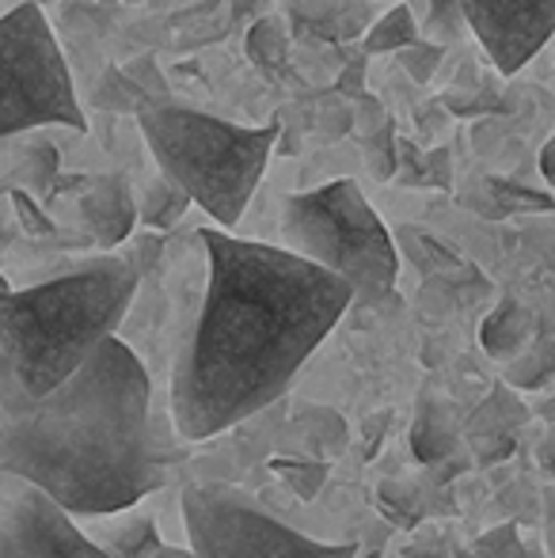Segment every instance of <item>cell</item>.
<instances>
[{"label":"cell","mask_w":555,"mask_h":558,"mask_svg":"<svg viewBox=\"0 0 555 558\" xmlns=\"http://www.w3.org/2000/svg\"><path fill=\"white\" fill-rule=\"evenodd\" d=\"M122 73L134 81V88L141 96L148 99V104H171V92H168V81H164L160 65H156V58H134L122 65Z\"/></svg>","instance_id":"25"},{"label":"cell","mask_w":555,"mask_h":558,"mask_svg":"<svg viewBox=\"0 0 555 558\" xmlns=\"http://www.w3.org/2000/svg\"><path fill=\"white\" fill-rule=\"evenodd\" d=\"M0 558H107V551L76 529L65 509L20 483L0 509Z\"/></svg>","instance_id":"9"},{"label":"cell","mask_w":555,"mask_h":558,"mask_svg":"<svg viewBox=\"0 0 555 558\" xmlns=\"http://www.w3.org/2000/svg\"><path fill=\"white\" fill-rule=\"evenodd\" d=\"M541 175L555 186V133H552V141L544 145V153H541Z\"/></svg>","instance_id":"31"},{"label":"cell","mask_w":555,"mask_h":558,"mask_svg":"<svg viewBox=\"0 0 555 558\" xmlns=\"http://www.w3.org/2000/svg\"><path fill=\"white\" fill-rule=\"evenodd\" d=\"M137 286L141 270L126 255H99L31 289H12L0 278V350L15 380L31 396L73 380L114 338Z\"/></svg>","instance_id":"3"},{"label":"cell","mask_w":555,"mask_h":558,"mask_svg":"<svg viewBox=\"0 0 555 558\" xmlns=\"http://www.w3.org/2000/svg\"><path fill=\"white\" fill-rule=\"evenodd\" d=\"M38 8H46V4H58V0H35Z\"/></svg>","instance_id":"37"},{"label":"cell","mask_w":555,"mask_h":558,"mask_svg":"<svg viewBox=\"0 0 555 558\" xmlns=\"http://www.w3.org/2000/svg\"><path fill=\"white\" fill-rule=\"evenodd\" d=\"M419 38L422 35H419L415 12H411L408 4H393L377 23H370V31H365V38H362V53L365 58H370V53H400V50H408V46H415Z\"/></svg>","instance_id":"14"},{"label":"cell","mask_w":555,"mask_h":558,"mask_svg":"<svg viewBox=\"0 0 555 558\" xmlns=\"http://www.w3.org/2000/svg\"><path fill=\"white\" fill-rule=\"evenodd\" d=\"M533 338H536L533 312L521 301H514V296H503V301L495 304V312H491L480 327V345L495 361H506V365H510L518 353H526L529 345H533Z\"/></svg>","instance_id":"11"},{"label":"cell","mask_w":555,"mask_h":558,"mask_svg":"<svg viewBox=\"0 0 555 558\" xmlns=\"http://www.w3.org/2000/svg\"><path fill=\"white\" fill-rule=\"evenodd\" d=\"M464 23L503 76H514L555 35V0H460Z\"/></svg>","instance_id":"8"},{"label":"cell","mask_w":555,"mask_h":558,"mask_svg":"<svg viewBox=\"0 0 555 558\" xmlns=\"http://www.w3.org/2000/svg\"><path fill=\"white\" fill-rule=\"evenodd\" d=\"M244 50H248V61H252L255 69H263V73H275V69L286 65V53H289L286 27H281L275 15L252 23V31H248V38H244Z\"/></svg>","instance_id":"17"},{"label":"cell","mask_w":555,"mask_h":558,"mask_svg":"<svg viewBox=\"0 0 555 558\" xmlns=\"http://www.w3.org/2000/svg\"><path fill=\"white\" fill-rule=\"evenodd\" d=\"M183 524L194 558H354V544H319L289 529L248 490L198 483L183 494Z\"/></svg>","instance_id":"7"},{"label":"cell","mask_w":555,"mask_h":558,"mask_svg":"<svg viewBox=\"0 0 555 558\" xmlns=\"http://www.w3.org/2000/svg\"><path fill=\"white\" fill-rule=\"evenodd\" d=\"M153 558H194V551H183V547H164L160 544V551H156Z\"/></svg>","instance_id":"34"},{"label":"cell","mask_w":555,"mask_h":558,"mask_svg":"<svg viewBox=\"0 0 555 558\" xmlns=\"http://www.w3.org/2000/svg\"><path fill=\"white\" fill-rule=\"evenodd\" d=\"M552 376H555V338H533V345L506 365V384H514L521 391L544 388Z\"/></svg>","instance_id":"15"},{"label":"cell","mask_w":555,"mask_h":558,"mask_svg":"<svg viewBox=\"0 0 555 558\" xmlns=\"http://www.w3.org/2000/svg\"><path fill=\"white\" fill-rule=\"evenodd\" d=\"M396 125L381 122L377 130L365 137V163L377 179H393L396 175Z\"/></svg>","instance_id":"24"},{"label":"cell","mask_w":555,"mask_h":558,"mask_svg":"<svg viewBox=\"0 0 555 558\" xmlns=\"http://www.w3.org/2000/svg\"><path fill=\"white\" fill-rule=\"evenodd\" d=\"M186 194L179 191V186H171L168 179H156V183H148L145 198H141L137 206V221L145 228H156V232H164V228H171L179 221V217L186 214Z\"/></svg>","instance_id":"18"},{"label":"cell","mask_w":555,"mask_h":558,"mask_svg":"<svg viewBox=\"0 0 555 558\" xmlns=\"http://www.w3.org/2000/svg\"><path fill=\"white\" fill-rule=\"evenodd\" d=\"M81 217H84V228L96 235L99 247H119L134 235V225H137V202H134V191L122 175H96L92 183H84V194H81Z\"/></svg>","instance_id":"10"},{"label":"cell","mask_w":555,"mask_h":558,"mask_svg":"<svg viewBox=\"0 0 555 558\" xmlns=\"http://www.w3.org/2000/svg\"><path fill=\"white\" fill-rule=\"evenodd\" d=\"M472 551L480 555V558H533V555L526 551V547H521L518 529H514V524H503V529L480 536Z\"/></svg>","instance_id":"27"},{"label":"cell","mask_w":555,"mask_h":558,"mask_svg":"<svg viewBox=\"0 0 555 558\" xmlns=\"http://www.w3.org/2000/svg\"><path fill=\"white\" fill-rule=\"evenodd\" d=\"M358 81H362V61H354V65L347 69V76H342V92H358Z\"/></svg>","instance_id":"33"},{"label":"cell","mask_w":555,"mask_h":558,"mask_svg":"<svg viewBox=\"0 0 555 558\" xmlns=\"http://www.w3.org/2000/svg\"><path fill=\"white\" fill-rule=\"evenodd\" d=\"M426 27H430V43H437V46L457 43L468 31L460 0H426Z\"/></svg>","instance_id":"23"},{"label":"cell","mask_w":555,"mask_h":558,"mask_svg":"<svg viewBox=\"0 0 555 558\" xmlns=\"http://www.w3.org/2000/svg\"><path fill=\"white\" fill-rule=\"evenodd\" d=\"M53 179H58V148L50 141H43V145L27 148L12 168V191L43 194L53 186Z\"/></svg>","instance_id":"19"},{"label":"cell","mask_w":555,"mask_h":558,"mask_svg":"<svg viewBox=\"0 0 555 558\" xmlns=\"http://www.w3.org/2000/svg\"><path fill=\"white\" fill-rule=\"evenodd\" d=\"M107 551V558H153L160 551V532L148 517H134L126 521V529L111 532L107 544H99Z\"/></svg>","instance_id":"20"},{"label":"cell","mask_w":555,"mask_h":558,"mask_svg":"<svg viewBox=\"0 0 555 558\" xmlns=\"http://www.w3.org/2000/svg\"><path fill=\"white\" fill-rule=\"evenodd\" d=\"M270 468L297 498H316L319 486L327 483V468L319 460H309V456H275Z\"/></svg>","instance_id":"21"},{"label":"cell","mask_w":555,"mask_h":558,"mask_svg":"<svg viewBox=\"0 0 555 558\" xmlns=\"http://www.w3.org/2000/svg\"><path fill=\"white\" fill-rule=\"evenodd\" d=\"M43 125L84 130V111L46 12L27 0L0 15V137Z\"/></svg>","instance_id":"6"},{"label":"cell","mask_w":555,"mask_h":558,"mask_svg":"<svg viewBox=\"0 0 555 558\" xmlns=\"http://www.w3.org/2000/svg\"><path fill=\"white\" fill-rule=\"evenodd\" d=\"M209 281L171 376V422L206 441L260 414L354 304V289L275 243L202 232Z\"/></svg>","instance_id":"1"},{"label":"cell","mask_w":555,"mask_h":558,"mask_svg":"<svg viewBox=\"0 0 555 558\" xmlns=\"http://www.w3.org/2000/svg\"><path fill=\"white\" fill-rule=\"evenodd\" d=\"M457 558H480V555H475L472 547H468V551H457Z\"/></svg>","instance_id":"36"},{"label":"cell","mask_w":555,"mask_h":558,"mask_svg":"<svg viewBox=\"0 0 555 558\" xmlns=\"http://www.w3.org/2000/svg\"><path fill=\"white\" fill-rule=\"evenodd\" d=\"M137 125L160 175L221 232L237 228L244 217L281 137L275 122L237 125L194 107H179L176 99L145 104L137 111Z\"/></svg>","instance_id":"4"},{"label":"cell","mask_w":555,"mask_h":558,"mask_svg":"<svg viewBox=\"0 0 555 558\" xmlns=\"http://www.w3.org/2000/svg\"><path fill=\"white\" fill-rule=\"evenodd\" d=\"M12 206H15V217H20V225L27 235H50L53 232V221L43 214V206L35 202V194L12 191Z\"/></svg>","instance_id":"28"},{"label":"cell","mask_w":555,"mask_h":558,"mask_svg":"<svg viewBox=\"0 0 555 558\" xmlns=\"http://www.w3.org/2000/svg\"><path fill=\"white\" fill-rule=\"evenodd\" d=\"M252 4H255V0H237V4H232V15H237V20H240V15H244Z\"/></svg>","instance_id":"35"},{"label":"cell","mask_w":555,"mask_h":558,"mask_svg":"<svg viewBox=\"0 0 555 558\" xmlns=\"http://www.w3.org/2000/svg\"><path fill=\"white\" fill-rule=\"evenodd\" d=\"M460 445V426L453 418L449 403L434 391H426L415 411V426H411V452L419 463H442L457 452Z\"/></svg>","instance_id":"12"},{"label":"cell","mask_w":555,"mask_h":558,"mask_svg":"<svg viewBox=\"0 0 555 558\" xmlns=\"http://www.w3.org/2000/svg\"><path fill=\"white\" fill-rule=\"evenodd\" d=\"M449 160H453L449 148H434L430 156H422V183L449 191L453 186V163Z\"/></svg>","instance_id":"29"},{"label":"cell","mask_w":555,"mask_h":558,"mask_svg":"<svg viewBox=\"0 0 555 558\" xmlns=\"http://www.w3.org/2000/svg\"><path fill=\"white\" fill-rule=\"evenodd\" d=\"M92 104H96V111H107V114H137L148 99L141 96L134 88V81L122 73V65H107L104 73H99V81L92 84Z\"/></svg>","instance_id":"16"},{"label":"cell","mask_w":555,"mask_h":558,"mask_svg":"<svg viewBox=\"0 0 555 558\" xmlns=\"http://www.w3.org/2000/svg\"><path fill=\"white\" fill-rule=\"evenodd\" d=\"M541 463L555 475V426L548 429V437H544V445H541Z\"/></svg>","instance_id":"32"},{"label":"cell","mask_w":555,"mask_h":558,"mask_svg":"<svg viewBox=\"0 0 555 558\" xmlns=\"http://www.w3.org/2000/svg\"><path fill=\"white\" fill-rule=\"evenodd\" d=\"M168 471L153 384L119 335L46 396H31L0 350V475L35 486L69 517H111L160 490Z\"/></svg>","instance_id":"2"},{"label":"cell","mask_w":555,"mask_h":558,"mask_svg":"<svg viewBox=\"0 0 555 558\" xmlns=\"http://www.w3.org/2000/svg\"><path fill=\"white\" fill-rule=\"evenodd\" d=\"M442 53H445V46L430 43V38H419L415 46L400 50L396 58H400L403 73H408L411 81H415V84H430V76L437 73V65H442Z\"/></svg>","instance_id":"26"},{"label":"cell","mask_w":555,"mask_h":558,"mask_svg":"<svg viewBox=\"0 0 555 558\" xmlns=\"http://www.w3.org/2000/svg\"><path fill=\"white\" fill-rule=\"evenodd\" d=\"M396 251H400L411 266H419L422 274H430V278L464 270V263H460V255L449 247V243H442L434 232L415 228V225H403L400 232H396Z\"/></svg>","instance_id":"13"},{"label":"cell","mask_w":555,"mask_h":558,"mask_svg":"<svg viewBox=\"0 0 555 558\" xmlns=\"http://www.w3.org/2000/svg\"><path fill=\"white\" fill-rule=\"evenodd\" d=\"M281 247L342 278L354 304H385L400 278L396 235L365 202L354 179L289 194L281 209Z\"/></svg>","instance_id":"5"},{"label":"cell","mask_w":555,"mask_h":558,"mask_svg":"<svg viewBox=\"0 0 555 558\" xmlns=\"http://www.w3.org/2000/svg\"><path fill=\"white\" fill-rule=\"evenodd\" d=\"M126 258L137 266L141 274L153 270V266L160 263V235H137V240H134V251H130Z\"/></svg>","instance_id":"30"},{"label":"cell","mask_w":555,"mask_h":558,"mask_svg":"<svg viewBox=\"0 0 555 558\" xmlns=\"http://www.w3.org/2000/svg\"><path fill=\"white\" fill-rule=\"evenodd\" d=\"M491 198H495V209L498 217L506 214H518V209H529V214H544V209L555 206L552 194H541V191H529V186H518V183H506V179H491L487 183Z\"/></svg>","instance_id":"22"}]
</instances>
